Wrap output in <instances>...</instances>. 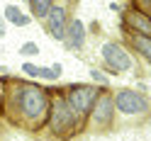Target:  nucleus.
<instances>
[{
	"instance_id": "obj_15",
	"label": "nucleus",
	"mask_w": 151,
	"mask_h": 141,
	"mask_svg": "<svg viewBox=\"0 0 151 141\" xmlns=\"http://www.w3.org/2000/svg\"><path fill=\"white\" fill-rule=\"evenodd\" d=\"M132 7L139 10V12H144V15H149L151 12V0H132Z\"/></svg>"
},
{
	"instance_id": "obj_8",
	"label": "nucleus",
	"mask_w": 151,
	"mask_h": 141,
	"mask_svg": "<svg viewBox=\"0 0 151 141\" xmlns=\"http://www.w3.org/2000/svg\"><path fill=\"white\" fill-rule=\"evenodd\" d=\"M122 24H124V32L151 37V20H149V15L134 10V7H132V10H127L124 15H122Z\"/></svg>"
},
{
	"instance_id": "obj_2",
	"label": "nucleus",
	"mask_w": 151,
	"mask_h": 141,
	"mask_svg": "<svg viewBox=\"0 0 151 141\" xmlns=\"http://www.w3.org/2000/svg\"><path fill=\"white\" fill-rule=\"evenodd\" d=\"M46 117H49L51 134L61 136V139H68L73 131L81 127V122H83V119L68 107V102L63 100V92H56L54 97H49V112H46Z\"/></svg>"
},
{
	"instance_id": "obj_14",
	"label": "nucleus",
	"mask_w": 151,
	"mask_h": 141,
	"mask_svg": "<svg viewBox=\"0 0 151 141\" xmlns=\"http://www.w3.org/2000/svg\"><path fill=\"white\" fill-rule=\"evenodd\" d=\"M20 54L22 56H37V54H39V46H37L34 42H27V44L20 46Z\"/></svg>"
},
{
	"instance_id": "obj_1",
	"label": "nucleus",
	"mask_w": 151,
	"mask_h": 141,
	"mask_svg": "<svg viewBox=\"0 0 151 141\" xmlns=\"http://www.w3.org/2000/svg\"><path fill=\"white\" fill-rule=\"evenodd\" d=\"M17 110L20 115L34 127H42L46 119V112H49V95L46 90L39 85H32V83H17Z\"/></svg>"
},
{
	"instance_id": "obj_6",
	"label": "nucleus",
	"mask_w": 151,
	"mask_h": 141,
	"mask_svg": "<svg viewBox=\"0 0 151 141\" xmlns=\"http://www.w3.org/2000/svg\"><path fill=\"white\" fill-rule=\"evenodd\" d=\"M88 115H90V124H95L98 129L112 127L115 110H112V95L110 92H98V97H95V102H93Z\"/></svg>"
},
{
	"instance_id": "obj_5",
	"label": "nucleus",
	"mask_w": 151,
	"mask_h": 141,
	"mask_svg": "<svg viewBox=\"0 0 151 141\" xmlns=\"http://www.w3.org/2000/svg\"><path fill=\"white\" fill-rule=\"evenodd\" d=\"M102 59H105V63H107V68H110V73H124V71H129L132 68V54L124 49L122 44H117V42H107L105 46H102Z\"/></svg>"
},
{
	"instance_id": "obj_18",
	"label": "nucleus",
	"mask_w": 151,
	"mask_h": 141,
	"mask_svg": "<svg viewBox=\"0 0 151 141\" xmlns=\"http://www.w3.org/2000/svg\"><path fill=\"white\" fill-rule=\"evenodd\" d=\"M0 95H3V83H0Z\"/></svg>"
},
{
	"instance_id": "obj_10",
	"label": "nucleus",
	"mask_w": 151,
	"mask_h": 141,
	"mask_svg": "<svg viewBox=\"0 0 151 141\" xmlns=\"http://www.w3.org/2000/svg\"><path fill=\"white\" fill-rule=\"evenodd\" d=\"M127 39H129V44L134 46V49L139 51V56L141 59H151V37H144V34H132V32H127Z\"/></svg>"
},
{
	"instance_id": "obj_11",
	"label": "nucleus",
	"mask_w": 151,
	"mask_h": 141,
	"mask_svg": "<svg viewBox=\"0 0 151 141\" xmlns=\"http://www.w3.org/2000/svg\"><path fill=\"white\" fill-rule=\"evenodd\" d=\"M3 17L10 24H15V27H27V24H29V17L22 15V10H20V7H15V5H7L5 12H3Z\"/></svg>"
},
{
	"instance_id": "obj_12",
	"label": "nucleus",
	"mask_w": 151,
	"mask_h": 141,
	"mask_svg": "<svg viewBox=\"0 0 151 141\" xmlns=\"http://www.w3.org/2000/svg\"><path fill=\"white\" fill-rule=\"evenodd\" d=\"M51 5H54V0H29V10L37 20H44L46 12L51 10Z\"/></svg>"
},
{
	"instance_id": "obj_7",
	"label": "nucleus",
	"mask_w": 151,
	"mask_h": 141,
	"mask_svg": "<svg viewBox=\"0 0 151 141\" xmlns=\"http://www.w3.org/2000/svg\"><path fill=\"white\" fill-rule=\"evenodd\" d=\"M46 29H49V37L56 42H63V34H66V24H68V20H66V7L61 5H51V10L46 12Z\"/></svg>"
},
{
	"instance_id": "obj_17",
	"label": "nucleus",
	"mask_w": 151,
	"mask_h": 141,
	"mask_svg": "<svg viewBox=\"0 0 151 141\" xmlns=\"http://www.w3.org/2000/svg\"><path fill=\"white\" fill-rule=\"evenodd\" d=\"M90 76L95 78V80H100V83H107V78H105V76H100V71H90Z\"/></svg>"
},
{
	"instance_id": "obj_4",
	"label": "nucleus",
	"mask_w": 151,
	"mask_h": 141,
	"mask_svg": "<svg viewBox=\"0 0 151 141\" xmlns=\"http://www.w3.org/2000/svg\"><path fill=\"white\" fill-rule=\"evenodd\" d=\"M115 107L122 112V115H127V117H139V115H146L149 102H146V97L141 95V92L122 88L115 95Z\"/></svg>"
},
{
	"instance_id": "obj_9",
	"label": "nucleus",
	"mask_w": 151,
	"mask_h": 141,
	"mask_svg": "<svg viewBox=\"0 0 151 141\" xmlns=\"http://www.w3.org/2000/svg\"><path fill=\"white\" fill-rule=\"evenodd\" d=\"M63 42H66V46H68L71 51L83 49V44H86V27H83L81 20H71L68 24H66Z\"/></svg>"
},
{
	"instance_id": "obj_13",
	"label": "nucleus",
	"mask_w": 151,
	"mask_h": 141,
	"mask_svg": "<svg viewBox=\"0 0 151 141\" xmlns=\"http://www.w3.org/2000/svg\"><path fill=\"white\" fill-rule=\"evenodd\" d=\"M61 63H54V66H44V68H42V66H39V76H37V78H44V80H59L61 78Z\"/></svg>"
},
{
	"instance_id": "obj_3",
	"label": "nucleus",
	"mask_w": 151,
	"mask_h": 141,
	"mask_svg": "<svg viewBox=\"0 0 151 141\" xmlns=\"http://www.w3.org/2000/svg\"><path fill=\"white\" fill-rule=\"evenodd\" d=\"M98 88L95 85H88V83H76V85H68L63 90V100L68 102V107L78 115L81 119L88 117V112L93 107V102L98 97Z\"/></svg>"
},
{
	"instance_id": "obj_16",
	"label": "nucleus",
	"mask_w": 151,
	"mask_h": 141,
	"mask_svg": "<svg viewBox=\"0 0 151 141\" xmlns=\"http://www.w3.org/2000/svg\"><path fill=\"white\" fill-rule=\"evenodd\" d=\"M22 71H24L29 78H37V76H39V66H34V63H24Z\"/></svg>"
}]
</instances>
